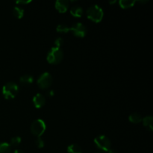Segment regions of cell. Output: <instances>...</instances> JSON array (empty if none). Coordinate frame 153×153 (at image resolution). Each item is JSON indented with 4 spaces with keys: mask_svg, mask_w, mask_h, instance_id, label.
<instances>
[{
    "mask_svg": "<svg viewBox=\"0 0 153 153\" xmlns=\"http://www.w3.org/2000/svg\"><path fill=\"white\" fill-rule=\"evenodd\" d=\"M86 14L88 19L95 22H100L104 16L102 8L97 4H93V5L90 6L87 9Z\"/></svg>",
    "mask_w": 153,
    "mask_h": 153,
    "instance_id": "6da1fadb",
    "label": "cell"
},
{
    "mask_svg": "<svg viewBox=\"0 0 153 153\" xmlns=\"http://www.w3.org/2000/svg\"><path fill=\"white\" fill-rule=\"evenodd\" d=\"M63 58H64V52H63L62 49L61 48L54 46V47L51 48L49 52H48L46 59H47L48 62L50 64H59L62 61Z\"/></svg>",
    "mask_w": 153,
    "mask_h": 153,
    "instance_id": "7a4b0ae2",
    "label": "cell"
},
{
    "mask_svg": "<svg viewBox=\"0 0 153 153\" xmlns=\"http://www.w3.org/2000/svg\"><path fill=\"white\" fill-rule=\"evenodd\" d=\"M19 91V87L14 82H7L3 86L2 94L4 97L7 100L13 99Z\"/></svg>",
    "mask_w": 153,
    "mask_h": 153,
    "instance_id": "3957f363",
    "label": "cell"
},
{
    "mask_svg": "<svg viewBox=\"0 0 153 153\" xmlns=\"http://www.w3.org/2000/svg\"><path fill=\"white\" fill-rule=\"evenodd\" d=\"M46 129V125L42 119H37L34 120L31 125V131L33 134L40 137Z\"/></svg>",
    "mask_w": 153,
    "mask_h": 153,
    "instance_id": "277c9868",
    "label": "cell"
},
{
    "mask_svg": "<svg viewBox=\"0 0 153 153\" xmlns=\"http://www.w3.org/2000/svg\"><path fill=\"white\" fill-rule=\"evenodd\" d=\"M94 143L96 146L102 151L108 152L111 149V142L108 137L105 135H98L94 139Z\"/></svg>",
    "mask_w": 153,
    "mask_h": 153,
    "instance_id": "5b68a950",
    "label": "cell"
},
{
    "mask_svg": "<svg viewBox=\"0 0 153 153\" xmlns=\"http://www.w3.org/2000/svg\"><path fill=\"white\" fill-rule=\"evenodd\" d=\"M37 85L42 89H46L51 86L52 83V76L48 72L42 73L37 79Z\"/></svg>",
    "mask_w": 153,
    "mask_h": 153,
    "instance_id": "8992f818",
    "label": "cell"
},
{
    "mask_svg": "<svg viewBox=\"0 0 153 153\" xmlns=\"http://www.w3.org/2000/svg\"><path fill=\"white\" fill-rule=\"evenodd\" d=\"M70 31H71L75 36L79 37H84L88 32L87 28L82 22H76L73 24L70 28Z\"/></svg>",
    "mask_w": 153,
    "mask_h": 153,
    "instance_id": "52a82bcc",
    "label": "cell"
},
{
    "mask_svg": "<svg viewBox=\"0 0 153 153\" xmlns=\"http://www.w3.org/2000/svg\"><path fill=\"white\" fill-rule=\"evenodd\" d=\"M69 1L67 0H57L55 1V8L60 12V13H65L69 8Z\"/></svg>",
    "mask_w": 153,
    "mask_h": 153,
    "instance_id": "ba28073f",
    "label": "cell"
},
{
    "mask_svg": "<svg viewBox=\"0 0 153 153\" xmlns=\"http://www.w3.org/2000/svg\"><path fill=\"white\" fill-rule=\"evenodd\" d=\"M33 103L37 108H40L46 103V98L41 94H37L33 98Z\"/></svg>",
    "mask_w": 153,
    "mask_h": 153,
    "instance_id": "9c48e42d",
    "label": "cell"
},
{
    "mask_svg": "<svg viewBox=\"0 0 153 153\" xmlns=\"http://www.w3.org/2000/svg\"><path fill=\"white\" fill-rule=\"evenodd\" d=\"M70 13L76 17H81L83 14V9L79 5H74L70 8Z\"/></svg>",
    "mask_w": 153,
    "mask_h": 153,
    "instance_id": "30bf717a",
    "label": "cell"
},
{
    "mask_svg": "<svg viewBox=\"0 0 153 153\" xmlns=\"http://www.w3.org/2000/svg\"><path fill=\"white\" fill-rule=\"evenodd\" d=\"M19 82L22 85H31L34 82V77L29 74H25L21 76L19 79Z\"/></svg>",
    "mask_w": 153,
    "mask_h": 153,
    "instance_id": "8fae6325",
    "label": "cell"
},
{
    "mask_svg": "<svg viewBox=\"0 0 153 153\" xmlns=\"http://www.w3.org/2000/svg\"><path fill=\"white\" fill-rule=\"evenodd\" d=\"M142 116L139 113L137 112H134V113L131 114L128 117V120L130 122L133 123H139L142 121Z\"/></svg>",
    "mask_w": 153,
    "mask_h": 153,
    "instance_id": "7c38bea8",
    "label": "cell"
},
{
    "mask_svg": "<svg viewBox=\"0 0 153 153\" xmlns=\"http://www.w3.org/2000/svg\"><path fill=\"white\" fill-rule=\"evenodd\" d=\"M135 2V0H120L119 1V4L122 8L126 9L133 7Z\"/></svg>",
    "mask_w": 153,
    "mask_h": 153,
    "instance_id": "4fadbf2b",
    "label": "cell"
},
{
    "mask_svg": "<svg viewBox=\"0 0 153 153\" xmlns=\"http://www.w3.org/2000/svg\"><path fill=\"white\" fill-rule=\"evenodd\" d=\"M67 152L68 153H82V149L79 145L73 143L67 147Z\"/></svg>",
    "mask_w": 153,
    "mask_h": 153,
    "instance_id": "5bb4252c",
    "label": "cell"
},
{
    "mask_svg": "<svg viewBox=\"0 0 153 153\" xmlns=\"http://www.w3.org/2000/svg\"><path fill=\"white\" fill-rule=\"evenodd\" d=\"M143 125L146 127L149 128V130H152V123H153V117L152 116H146L144 118L142 119Z\"/></svg>",
    "mask_w": 153,
    "mask_h": 153,
    "instance_id": "9a60e30c",
    "label": "cell"
},
{
    "mask_svg": "<svg viewBox=\"0 0 153 153\" xmlns=\"http://www.w3.org/2000/svg\"><path fill=\"white\" fill-rule=\"evenodd\" d=\"M13 13L14 15V16H16L18 19H21V18L23 17L24 16V10L23 8H22L21 7H13Z\"/></svg>",
    "mask_w": 153,
    "mask_h": 153,
    "instance_id": "2e32d148",
    "label": "cell"
},
{
    "mask_svg": "<svg viewBox=\"0 0 153 153\" xmlns=\"http://www.w3.org/2000/svg\"><path fill=\"white\" fill-rule=\"evenodd\" d=\"M0 153H10V145L7 142H0Z\"/></svg>",
    "mask_w": 153,
    "mask_h": 153,
    "instance_id": "e0dca14e",
    "label": "cell"
},
{
    "mask_svg": "<svg viewBox=\"0 0 153 153\" xmlns=\"http://www.w3.org/2000/svg\"><path fill=\"white\" fill-rule=\"evenodd\" d=\"M70 27L66 24H60L57 26L56 31L59 33H67L70 31Z\"/></svg>",
    "mask_w": 153,
    "mask_h": 153,
    "instance_id": "ac0fdd59",
    "label": "cell"
},
{
    "mask_svg": "<svg viewBox=\"0 0 153 153\" xmlns=\"http://www.w3.org/2000/svg\"><path fill=\"white\" fill-rule=\"evenodd\" d=\"M21 140H22V139L19 136H17V137H12L11 140H10V144L13 146H16L18 145H19V143H21Z\"/></svg>",
    "mask_w": 153,
    "mask_h": 153,
    "instance_id": "d6986e66",
    "label": "cell"
},
{
    "mask_svg": "<svg viewBox=\"0 0 153 153\" xmlns=\"http://www.w3.org/2000/svg\"><path fill=\"white\" fill-rule=\"evenodd\" d=\"M35 144L38 148H43L44 146V141H43L41 137H39L36 139Z\"/></svg>",
    "mask_w": 153,
    "mask_h": 153,
    "instance_id": "ffe728a7",
    "label": "cell"
},
{
    "mask_svg": "<svg viewBox=\"0 0 153 153\" xmlns=\"http://www.w3.org/2000/svg\"><path fill=\"white\" fill-rule=\"evenodd\" d=\"M63 44H64V40L61 37H58L55 40V45L56 47L61 48V46H62Z\"/></svg>",
    "mask_w": 153,
    "mask_h": 153,
    "instance_id": "44dd1931",
    "label": "cell"
},
{
    "mask_svg": "<svg viewBox=\"0 0 153 153\" xmlns=\"http://www.w3.org/2000/svg\"><path fill=\"white\" fill-rule=\"evenodd\" d=\"M31 0H19V1H16V4H28V3L31 2Z\"/></svg>",
    "mask_w": 153,
    "mask_h": 153,
    "instance_id": "7402d4cb",
    "label": "cell"
},
{
    "mask_svg": "<svg viewBox=\"0 0 153 153\" xmlns=\"http://www.w3.org/2000/svg\"><path fill=\"white\" fill-rule=\"evenodd\" d=\"M54 94H55V92L52 90H50V91H48V96H49V97H53Z\"/></svg>",
    "mask_w": 153,
    "mask_h": 153,
    "instance_id": "603a6c76",
    "label": "cell"
},
{
    "mask_svg": "<svg viewBox=\"0 0 153 153\" xmlns=\"http://www.w3.org/2000/svg\"><path fill=\"white\" fill-rule=\"evenodd\" d=\"M108 153H117V151L114 149H110L108 151Z\"/></svg>",
    "mask_w": 153,
    "mask_h": 153,
    "instance_id": "cb8c5ba5",
    "label": "cell"
},
{
    "mask_svg": "<svg viewBox=\"0 0 153 153\" xmlns=\"http://www.w3.org/2000/svg\"><path fill=\"white\" fill-rule=\"evenodd\" d=\"M13 153H25V152H24L22 150H21V149H16V150L13 152Z\"/></svg>",
    "mask_w": 153,
    "mask_h": 153,
    "instance_id": "d4e9b609",
    "label": "cell"
},
{
    "mask_svg": "<svg viewBox=\"0 0 153 153\" xmlns=\"http://www.w3.org/2000/svg\"><path fill=\"white\" fill-rule=\"evenodd\" d=\"M97 153H99V152H97Z\"/></svg>",
    "mask_w": 153,
    "mask_h": 153,
    "instance_id": "484cf974",
    "label": "cell"
}]
</instances>
